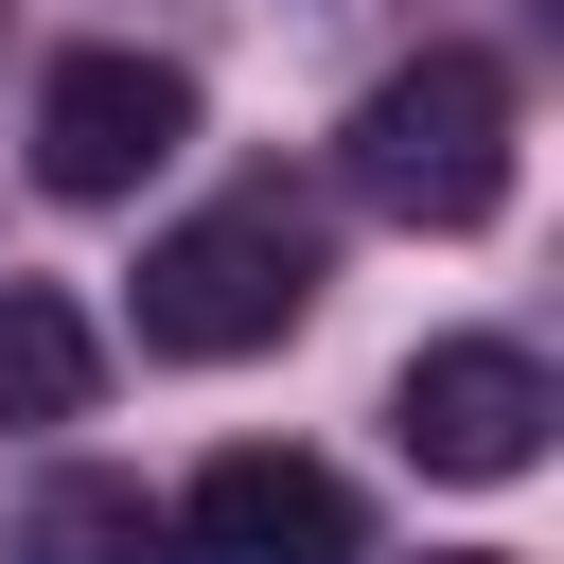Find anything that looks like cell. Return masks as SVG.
I'll return each instance as SVG.
<instances>
[{"label": "cell", "instance_id": "6da1fadb", "mask_svg": "<svg viewBox=\"0 0 564 564\" xmlns=\"http://www.w3.org/2000/svg\"><path fill=\"white\" fill-rule=\"evenodd\" d=\"M317 282H335L317 194H300V176H229L212 212H176V229L141 247V352H176V370L282 352V335L317 317Z\"/></svg>", "mask_w": 564, "mask_h": 564}, {"label": "cell", "instance_id": "7a4b0ae2", "mask_svg": "<svg viewBox=\"0 0 564 564\" xmlns=\"http://www.w3.org/2000/svg\"><path fill=\"white\" fill-rule=\"evenodd\" d=\"M352 194L405 212V229H494L511 212V70L494 53H405L370 106H352Z\"/></svg>", "mask_w": 564, "mask_h": 564}, {"label": "cell", "instance_id": "3957f363", "mask_svg": "<svg viewBox=\"0 0 564 564\" xmlns=\"http://www.w3.org/2000/svg\"><path fill=\"white\" fill-rule=\"evenodd\" d=\"M546 423H564V388H546L529 335H441V352H405V388H388V441H405L423 476H476V494L529 476Z\"/></svg>", "mask_w": 564, "mask_h": 564}, {"label": "cell", "instance_id": "277c9868", "mask_svg": "<svg viewBox=\"0 0 564 564\" xmlns=\"http://www.w3.org/2000/svg\"><path fill=\"white\" fill-rule=\"evenodd\" d=\"M176 141H194V70H176V53H70V70L35 88V194H70V212L141 194Z\"/></svg>", "mask_w": 564, "mask_h": 564}, {"label": "cell", "instance_id": "5b68a950", "mask_svg": "<svg viewBox=\"0 0 564 564\" xmlns=\"http://www.w3.org/2000/svg\"><path fill=\"white\" fill-rule=\"evenodd\" d=\"M194 564H370V529H352V476L335 458H300V441H229L212 476H194Z\"/></svg>", "mask_w": 564, "mask_h": 564}, {"label": "cell", "instance_id": "8992f818", "mask_svg": "<svg viewBox=\"0 0 564 564\" xmlns=\"http://www.w3.org/2000/svg\"><path fill=\"white\" fill-rule=\"evenodd\" d=\"M88 388H106V335L53 282H0V423H88Z\"/></svg>", "mask_w": 564, "mask_h": 564}, {"label": "cell", "instance_id": "52a82bcc", "mask_svg": "<svg viewBox=\"0 0 564 564\" xmlns=\"http://www.w3.org/2000/svg\"><path fill=\"white\" fill-rule=\"evenodd\" d=\"M18 564H176V511L141 476H53L18 511Z\"/></svg>", "mask_w": 564, "mask_h": 564}, {"label": "cell", "instance_id": "ba28073f", "mask_svg": "<svg viewBox=\"0 0 564 564\" xmlns=\"http://www.w3.org/2000/svg\"><path fill=\"white\" fill-rule=\"evenodd\" d=\"M423 564H511V546H423Z\"/></svg>", "mask_w": 564, "mask_h": 564}]
</instances>
